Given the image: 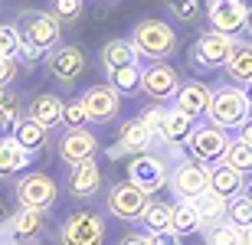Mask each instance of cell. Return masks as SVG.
<instances>
[{"label": "cell", "mask_w": 252, "mask_h": 245, "mask_svg": "<svg viewBox=\"0 0 252 245\" xmlns=\"http://www.w3.org/2000/svg\"><path fill=\"white\" fill-rule=\"evenodd\" d=\"M206 118L213 128L220 131H239L246 121L252 118V98L246 88L239 85H220L210 95V108H206Z\"/></svg>", "instance_id": "cell-1"}, {"label": "cell", "mask_w": 252, "mask_h": 245, "mask_svg": "<svg viewBox=\"0 0 252 245\" xmlns=\"http://www.w3.org/2000/svg\"><path fill=\"white\" fill-rule=\"evenodd\" d=\"M131 46L138 53V59H151V62H167L177 49V33L164 20H141L134 33H131Z\"/></svg>", "instance_id": "cell-2"}, {"label": "cell", "mask_w": 252, "mask_h": 245, "mask_svg": "<svg viewBox=\"0 0 252 245\" xmlns=\"http://www.w3.org/2000/svg\"><path fill=\"white\" fill-rule=\"evenodd\" d=\"M20 39L33 46L36 53H53L59 46V36H63V27L56 23L53 13H39V10H30L20 17Z\"/></svg>", "instance_id": "cell-3"}, {"label": "cell", "mask_w": 252, "mask_h": 245, "mask_svg": "<svg viewBox=\"0 0 252 245\" xmlns=\"http://www.w3.org/2000/svg\"><path fill=\"white\" fill-rule=\"evenodd\" d=\"M59 242L63 245H102L105 242V219L92 209H79L69 213L59 229Z\"/></svg>", "instance_id": "cell-4"}, {"label": "cell", "mask_w": 252, "mask_h": 245, "mask_svg": "<svg viewBox=\"0 0 252 245\" xmlns=\"http://www.w3.org/2000/svg\"><path fill=\"white\" fill-rule=\"evenodd\" d=\"M229 134L220 131V128H213V124H196V131L190 134L187 141V151H190V161L196 163H223L226 151H229Z\"/></svg>", "instance_id": "cell-5"}, {"label": "cell", "mask_w": 252, "mask_h": 245, "mask_svg": "<svg viewBox=\"0 0 252 245\" xmlns=\"http://www.w3.org/2000/svg\"><path fill=\"white\" fill-rule=\"evenodd\" d=\"M59 196V187L56 180L49 173H27V177L17 180V199H20V209H43L46 213Z\"/></svg>", "instance_id": "cell-6"}, {"label": "cell", "mask_w": 252, "mask_h": 245, "mask_svg": "<svg viewBox=\"0 0 252 245\" xmlns=\"http://www.w3.org/2000/svg\"><path fill=\"white\" fill-rule=\"evenodd\" d=\"M167 163L160 161V157H154V154H138V157H131L128 163V183L131 187H138L141 193H158V190L167 187Z\"/></svg>", "instance_id": "cell-7"}, {"label": "cell", "mask_w": 252, "mask_h": 245, "mask_svg": "<svg viewBox=\"0 0 252 245\" xmlns=\"http://www.w3.org/2000/svg\"><path fill=\"white\" fill-rule=\"evenodd\" d=\"M167 183L174 187V193L180 199L193 203L196 196H203L206 190H210V167H203V163H196V161H180L177 167L170 170Z\"/></svg>", "instance_id": "cell-8"}, {"label": "cell", "mask_w": 252, "mask_h": 245, "mask_svg": "<svg viewBox=\"0 0 252 245\" xmlns=\"http://www.w3.org/2000/svg\"><path fill=\"white\" fill-rule=\"evenodd\" d=\"M233 46H236V39L206 29V33H200V39H196L193 53H190V62H193L196 69H220V66H226Z\"/></svg>", "instance_id": "cell-9"}, {"label": "cell", "mask_w": 252, "mask_h": 245, "mask_svg": "<svg viewBox=\"0 0 252 245\" xmlns=\"http://www.w3.org/2000/svg\"><path fill=\"white\" fill-rule=\"evenodd\" d=\"M105 203H108V213H112L115 219L131 222V219H141V213H144L148 203H151V196H148V193H141L138 187H131L128 180H125V183H115V187L108 190Z\"/></svg>", "instance_id": "cell-10"}, {"label": "cell", "mask_w": 252, "mask_h": 245, "mask_svg": "<svg viewBox=\"0 0 252 245\" xmlns=\"http://www.w3.org/2000/svg\"><path fill=\"white\" fill-rule=\"evenodd\" d=\"M141 88H144V95H151L160 105L177 95L180 76H177V69L167 66V62H151L148 69H141Z\"/></svg>", "instance_id": "cell-11"}, {"label": "cell", "mask_w": 252, "mask_h": 245, "mask_svg": "<svg viewBox=\"0 0 252 245\" xmlns=\"http://www.w3.org/2000/svg\"><path fill=\"white\" fill-rule=\"evenodd\" d=\"M82 105H85V114H89V121L95 124H108L118 118V108H122V95L115 92L112 85H92L89 92L82 95Z\"/></svg>", "instance_id": "cell-12"}, {"label": "cell", "mask_w": 252, "mask_h": 245, "mask_svg": "<svg viewBox=\"0 0 252 245\" xmlns=\"http://www.w3.org/2000/svg\"><path fill=\"white\" fill-rule=\"evenodd\" d=\"M206 17H210L213 33H223L229 39L243 36L246 20H243V10L236 7V0H206Z\"/></svg>", "instance_id": "cell-13"}, {"label": "cell", "mask_w": 252, "mask_h": 245, "mask_svg": "<svg viewBox=\"0 0 252 245\" xmlns=\"http://www.w3.org/2000/svg\"><path fill=\"white\" fill-rule=\"evenodd\" d=\"M95 154H98V137L92 131H65L59 137V161L75 167V163H85V161H95Z\"/></svg>", "instance_id": "cell-14"}, {"label": "cell", "mask_w": 252, "mask_h": 245, "mask_svg": "<svg viewBox=\"0 0 252 245\" xmlns=\"http://www.w3.org/2000/svg\"><path fill=\"white\" fill-rule=\"evenodd\" d=\"M46 66H49V72H53V79L69 85L85 72V53L79 46H56L49 53Z\"/></svg>", "instance_id": "cell-15"}, {"label": "cell", "mask_w": 252, "mask_h": 245, "mask_svg": "<svg viewBox=\"0 0 252 245\" xmlns=\"http://www.w3.org/2000/svg\"><path fill=\"white\" fill-rule=\"evenodd\" d=\"M65 187L72 193L75 199H92L98 190H102V170L95 161H85V163H75L69 170V180H65Z\"/></svg>", "instance_id": "cell-16"}, {"label": "cell", "mask_w": 252, "mask_h": 245, "mask_svg": "<svg viewBox=\"0 0 252 245\" xmlns=\"http://www.w3.org/2000/svg\"><path fill=\"white\" fill-rule=\"evenodd\" d=\"M210 95H213V88L206 82L190 79V82H180L174 102H177V111L190 114V118H200V114H206V108H210Z\"/></svg>", "instance_id": "cell-17"}, {"label": "cell", "mask_w": 252, "mask_h": 245, "mask_svg": "<svg viewBox=\"0 0 252 245\" xmlns=\"http://www.w3.org/2000/svg\"><path fill=\"white\" fill-rule=\"evenodd\" d=\"M63 98L59 95H53V92H43V95H36L33 102L27 105V118L33 124H39L43 131H53L56 124H63Z\"/></svg>", "instance_id": "cell-18"}, {"label": "cell", "mask_w": 252, "mask_h": 245, "mask_svg": "<svg viewBox=\"0 0 252 245\" xmlns=\"http://www.w3.org/2000/svg\"><path fill=\"white\" fill-rule=\"evenodd\" d=\"M10 232L20 245L36 242L46 232V213L43 209H20L17 216H10Z\"/></svg>", "instance_id": "cell-19"}, {"label": "cell", "mask_w": 252, "mask_h": 245, "mask_svg": "<svg viewBox=\"0 0 252 245\" xmlns=\"http://www.w3.org/2000/svg\"><path fill=\"white\" fill-rule=\"evenodd\" d=\"M243 183H246V177L236 173L229 163H213V167H210V193L223 196L226 203L243 193Z\"/></svg>", "instance_id": "cell-20"}, {"label": "cell", "mask_w": 252, "mask_h": 245, "mask_svg": "<svg viewBox=\"0 0 252 245\" xmlns=\"http://www.w3.org/2000/svg\"><path fill=\"white\" fill-rule=\"evenodd\" d=\"M196 131V118H190V114L177 111V108H167V114H164V124H160V141L167 144H187L190 134Z\"/></svg>", "instance_id": "cell-21"}, {"label": "cell", "mask_w": 252, "mask_h": 245, "mask_svg": "<svg viewBox=\"0 0 252 245\" xmlns=\"http://www.w3.org/2000/svg\"><path fill=\"white\" fill-rule=\"evenodd\" d=\"M30 161H33V154L23 151L13 134L0 137V177H13V173H20V170H27Z\"/></svg>", "instance_id": "cell-22"}, {"label": "cell", "mask_w": 252, "mask_h": 245, "mask_svg": "<svg viewBox=\"0 0 252 245\" xmlns=\"http://www.w3.org/2000/svg\"><path fill=\"white\" fill-rule=\"evenodd\" d=\"M226 76L233 79V85H252V46L249 43H236L229 59H226Z\"/></svg>", "instance_id": "cell-23"}, {"label": "cell", "mask_w": 252, "mask_h": 245, "mask_svg": "<svg viewBox=\"0 0 252 245\" xmlns=\"http://www.w3.org/2000/svg\"><path fill=\"white\" fill-rule=\"evenodd\" d=\"M102 66H105V72H115V69H125V66H138V53L131 46V39H108L102 46Z\"/></svg>", "instance_id": "cell-24"}, {"label": "cell", "mask_w": 252, "mask_h": 245, "mask_svg": "<svg viewBox=\"0 0 252 245\" xmlns=\"http://www.w3.org/2000/svg\"><path fill=\"white\" fill-rule=\"evenodd\" d=\"M154 144V137H151L148 131H144V124L134 118V121H125L122 131H118V147H122L125 154H148V147Z\"/></svg>", "instance_id": "cell-25"}, {"label": "cell", "mask_w": 252, "mask_h": 245, "mask_svg": "<svg viewBox=\"0 0 252 245\" xmlns=\"http://www.w3.org/2000/svg\"><path fill=\"white\" fill-rule=\"evenodd\" d=\"M193 209H196V216H200V226L213 229V226H220V222H226V199L210 193V190H206L203 196L193 199Z\"/></svg>", "instance_id": "cell-26"}, {"label": "cell", "mask_w": 252, "mask_h": 245, "mask_svg": "<svg viewBox=\"0 0 252 245\" xmlns=\"http://www.w3.org/2000/svg\"><path fill=\"white\" fill-rule=\"evenodd\" d=\"M200 216H196L193 203H187V199H180L177 206H170V232L174 236H193V232H200Z\"/></svg>", "instance_id": "cell-27"}, {"label": "cell", "mask_w": 252, "mask_h": 245, "mask_svg": "<svg viewBox=\"0 0 252 245\" xmlns=\"http://www.w3.org/2000/svg\"><path fill=\"white\" fill-rule=\"evenodd\" d=\"M46 134L39 124H33L30 118H20L17 124H13V137H17V144L23 147L27 154H39L43 147H46Z\"/></svg>", "instance_id": "cell-28"}, {"label": "cell", "mask_w": 252, "mask_h": 245, "mask_svg": "<svg viewBox=\"0 0 252 245\" xmlns=\"http://www.w3.org/2000/svg\"><path fill=\"white\" fill-rule=\"evenodd\" d=\"M141 222L148 229V236L170 232V203H148V209L141 213Z\"/></svg>", "instance_id": "cell-29"}, {"label": "cell", "mask_w": 252, "mask_h": 245, "mask_svg": "<svg viewBox=\"0 0 252 245\" xmlns=\"http://www.w3.org/2000/svg\"><path fill=\"white\" fill-rule=\"evenodd\" d=\"M108 85L118 95H134L141 88V66H125V69L108 72Z\"/></svg>", "instance_id": "cell-30"}, {"label": "cell", "mask_w": 252, "mask_h": 245, "mask_svg": "<svg viewBox=\"0 0 252 245\" xmlns=\"http://www.w3.org/2000/svg\"><path fill=\"white\" fill-rule=\"evenodd\" d=\"M223 163H229V167L236 170V173H252V147L246 141H229V151H226V157H223Z\"/></svg>", "instance_id": "cell-31"}, {"label": "cell", "mask_w": 252, "mask_h": 245, "mask_svg": "<svg viewBox=\"0 0 252 245\" xmlns=\"http://www.w3.org/2000/svg\"><path fill=\"white\" fill-rule=\"evenodd\" d=\"M226 222L236 229H249L252 226V203L246 196H236L226 203Z\"/></svg>", "instance_id": "cell-32"}, {"label": "cell", "mask_w": 252, "mask_h": 245, "mask_svg": "<svg viewBox=\"0 0 252 245\" xmlns=\"http://www.w3.org/2000/svg\"><path fill=\"white\" fill-rule=\"evenodd\" d=\"M20 118H23V102H20V95L10 92V88H0V121L17 124Z\"/></svg>", "instance_id": "cell-33"}, {"label": "cell", "mask_w": 252, "mask_h": 245, "mask_svg": "<svg viewBox=\"0 0 252 245\" xmlns=\"http://www.w3.org/2000/svg\"><path fill=\"white\" fill-rule=\"evenodd\" d=\"M20 29L17 23H0V59H17L20 56Z\"/></svg>", "instance_id": "cell-34"}, {"label": "cell", "mask_w": 252, "mask_h": 245, "mask_svg": "<svg viewBox=\"0 0 252 245\" xmlns=\"http://www.w3.org/2000/svg\"><path fill=\"white\" fill-rule=\"evenodd\" d=\"M206 242L210 245H243V229L229 226V222H220L206 232Z\"/></svg>", "instance_id": "cell-35"}, {"label": "cell", "mask_w": 252, "mask_h": 245, "mask_svg": "<svg viewBox=\"0 0 252 245\" xmlns=\"http://www.w3.org/2000/svg\"><path fill=\"white\" fill-rule=\"evenodd\" d=\"M63 124L69 128V131H79V128H85V124H89V114H85L82 98H72V102L63 105Z\"/></svg>", "instance_id": "cell-36"}, {"label": "cell", "mask_w": 252, "mask_h": 245, "mask_svg": "<svg viewBox=\"0 0 252 245\" xmlns=\"http://www.w3.org/2000/svg\"><path fill=\"white\" fill-rule=\"evenodd\" d=\"M53 17L56 23H72V20L82 17V0H53Z\"/></svg>", "instance_id": "cell-37"}, {"label": "cell", "mask_w": 252, "mask_h": 245, "mask_svg": "<svg viewBox=\"0 0 252 245\" xmlns=\"http://www.w3.org/2000/svg\"><path fill=\"white\" fill-rule=\"evenodd\" d=\"M164 114H167V108H164V105H151V108H144V111L138 114V121L144 124V131H148L151 137H158V134H160V124H164Z\"/></svg>", "instance_id": "cell-38"}, {"label": "cell", "mask_w": 252, "mask_h": 245, "mask_svg": "<svg viewBox=\"0 0 252 245\" xmlns=\"http://www.w3.org/2000/svg\"><path fill=\"white\" fill-rule=\"evenodd\" d=\"M167 10H170L177 20L190 23V20L196 17V10H200V0H167Z\"/></svg>", "instance_id": "cell-39"}, {"label": "cell", "mask_w": 252, "mask_h": 245, "mask_svg": "<svg viewBox=\"0 0 252 245\" xmlns=\"http://www.w3.org/2000/svg\"><path fill=\"white\" fill-rule=\"evenodd\" d=\"M17 72H20L17 59H0V88H10L13 79H17Z\"/></svg>", "instance_id": "cell-40"}, {"label": "cell", "mask_w": 252, "mask_h": 245, "mask_svg": "<svg viewBox=\"0 0 252 245\" xmlns=\"http://www.w3.org/2000/svg\"><path fill=\"white\" fill-rule=\"evenodd\" d=\"M236 7L243 10V20H246V29H243V36H246V43L252 46V0H236Z\"/></svg>", "instance_id": "cell-41"}, {"label": "cell", "mask_w": 252, "mask_h": 245, "mask_svg": "<svg viewBox=\"0 0 252 245\" xmlns=\"http://www.w3.org/2000/svg\"><path fill=\"white\" fill-rule=\"evenodd\" d=\"M151 245H180V236H174V232H158V236H151Z\"/></svg>", "instance_id": "cell-42"}, {"label": "cell", "mask_w": 252, "mask_h": 245, "mask_svg": "<svg viewBox=\"0 0 252 245\" xmlns=\"http://www.w3.org/2000/svg\"><path fill=\"white\" fill-rule=\"evenodd\" d=\"M118 245H151V236H141V232H131V236H125Z\"/></svg>", "instance_id": "cell-43"}, {"label": "cell", "mask_w": 252, "mask_h": 245, "mask_svg": "<svg viewBox=\"0 0 252 245\" xmlns=\"http://www.w3.org/2000/svg\"><path fill=\"white\" fill-rule=\"evenodd\" d=\"M239 141H246V144L252 147V118H249V121L243 124V128H239Z\"/></svg>", "instance_id": "cell-44"}, {"label": "cell", "mask_w": 252, "mask_h": 245, "mask_svg": "<svg viewBox=\"0 0 252 245\" xmlns=\"http://www.w3.org/2000/svg\"><path fill=\"white\" fill-rule=\"evenodd\" d=\"M20 56H23V59H30V62H33V59H39V56H43V53H36V49H33V46H27V43H20Z\"/></svg>", "instance_id": "cell-45"}, {"label": "cell", "mask_w": 252, "mask_h": 245, "mask_svg": "<svg viewBox=\"0 0 252 245\" xmlns=\"http://www.w3.org/2000/svg\"><path fill=\"white\" fill-rule=\"evenodd\" d=\"M239 196H246V199H249V203H252V177H249V180H246V183H243V193H239Z\"/></svg>", "instance_id": "cell-46"}, {"label": "cell", "mask_w": 252, "mask_h": 245, "mask_svg": "<svg viewBox=\"0 0 252 245\" xmlns=\"http://www.w3.org/2000/svg\"><path fill=\"white\" fill-rule=\"evenodd\" d=\"M243 245H252V226L243 229Z\"/></svg>", "instance_id": "cell-47"}, {"label": "cell", "mask_w": 252, "mask_h": 245, "mask_svg": "<svg viewBox=\"0 0 252 245\" xmlns=\"http://www.w3.org/2000/svg\"><path fill=\"white\" fill-rule=\"evenodd\" d=\"M0 222H10V216H7V209L0 206Z\"/></svg>", "instance_id": "cell-48"}, {"label": "cell", "mask_w": 252, "mask_h": 245, "mask_svg": "<svg viewBox=\"0 0 252 245\" xmlns=\"http://www.w3.org/2000/svg\"><path fill=\"white\" fill-rule=\"evenodd\" d=\"M249 88H252V85H249ZM249 98H252V92H249Z\"/></svg>", "instance_id": "cell-49"}, {"label": "cell", "mask_w": 252, "mask_h": 245, "mask_svg": "<svg viewBox=\"0 0 252 245\" xmlns=\"http://www.w3.org/2000/svg\"><path fill=\"white\" fill-rule=\"evenodd\" d=\"M13 245H20V242H13Z\"/></svg>", "instance_id": "cell-50"}]
</instances>
